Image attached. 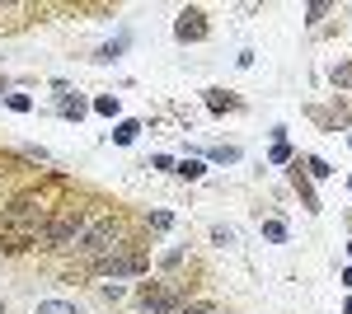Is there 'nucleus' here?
<instances>
[{
    "label": "nucleus",
    "mask_w": 352,
    "mask_h": 314,
    "mask_svg": "<svg viewBox=\"0 0 352 314\" xmlns=\"http://www.w3.org/2000/svg\"><path fill=\"white\" fill-rule=\"evenodd\" d=\"M47 216H52L47 197H43V192H24V197H14V202L5 207L0 230L14 235V239H38V235H43V225H47Z\"/></svg>",
    "instance_id": "f257e3e1"
},
{
    "label": "nucleus",
    "mask_w": 352,
    "mask_h": 314,
    "mask_svg": "<svg viewBox=\"0 0 352 314\" xmlns=\"http://www.w3.org/2000/svg\"><path fill=\"white\" fill-rule=\"evenodd\" d=\"M122 244H127L122 221H118V216H99V221H89V230L76 239V254L89 258V262H99V258H109L113 249H122Z\"/></svg>",
    "instance_id": "f03ea898"
},
{
    "label": "nucleus",
    "mask_w": 352,
    "mask_h": 314,
    "mask_svg": "<svg viewBox=\"0 0 352 314\" xmlns=\"http://www.w3.org/2000/svg\"><path fill=\"white\" fill-rule=\"evenodd\" d=\"M85 230H89V211H85V207H61L52 221L43 225V235H38V239H43L47 249H76V239H80Z\"/></svg>",
    "instance_id": "7ed1b4c3"
},
{
    "label": "nucleus",
    "mask_w": 352,
    "mask_h": 314,
    "mask_svg": "<svg viewBox=\"0 0 352 314\" xmlns=\"http://www.w3.org/2000/svg\"><path fill=\"white\" fill-rule=\"evenodd\" d=\"M94 272H99V277H141V272H151V258H146V254H132V249L122 244V249H113L109 258L94 262Z\"/></svg>",
    "instance_id": "20e7f679"
},
{
    "label": "nucleus",
    "mask_w": 352,
    "mask_h": 314,
    "mask_svg": "<svg viewBox=\"0 0 352 314\" xmlns=\"http://www.w3.org/2000/svg\"><path fill=\"white\" fill-rule=\"evenodd\" d=\"M179 300H184V291L179 287H151V291H141V310L146 314H169V310H179Z\"/></svg>",
    "instance_id": "39448f33"
},
{
    "label": "nucleus",
    "mask_w": 352,
    "mask_h": 314,
    "mask_svg": "<svg viewBox=\"0 0 352 314\" xmlns=\"http://www.w3.org/2000/svg\"><path fill=\"white\" fill-rule=\"evenodd\" d=\"M174 38H179V43H202V38H207V14H202V10H184V14L174 19Z\"/></svg>",
    "instance_id": "423d86ee"
},
{
    "label": "nucleus",
    "mask_w": 352,
    "mask_h": 314,
    "mask_svg": "<svg viewBox=\"0 0 352 314\" xmlns=\"http://www.w3.org/2000/svg\"><path fill=\"white\" fill-rule=\"evenodd\" d=\"M174 174H179V179H188V183H197V179H202V174H207V159H179V164H174Z\"/></svg>",
    "instance_id": "0eeeda50"
},
{
    "label": "nucleus",
    "mask_w": 352,
    "mask_h": 314,
    "mask_svg": "<svg viewBox=\"0 0 352 314\" xmlns=\"http://www.w3.org/2000/svg\"><path fill=\"white\" fill-rule=\"evenodd\" d=\"M212 244H217V249H235V244H240V230H235V225H212Z\"/></svg>",
    "instance_id": "6e6552de"
},
{
    "label": "nucleus",
    "mask_w": 352,
    "mask_h": 314,
    "mask_svg": "<svg viewBox=\"0 0 352 314\" xmlns=\"http://www.w3.org/2000/svg\"><path fill=\"white\" fill-rule=\"evenodd\" d=\"M38 314H85V310H76L71 300H38Z\"/></svg>",
    "instance_id": "1a4fd4ad"
},
{
    "label": "nucleus",
    "mask_w": 352,
    "mask_h": 314,
    "mask_svg": "<svg viewBox=\"0 0 352 314\" xmlns=\"http://www.w3.org/2000/svg\"><path fill=\"white\" fill-rule=\"evenodd\" d=\"M136 131H141V122H118L113 141H118V146H132V141H136Z\"/></svg>",
    "instance_id": "9d476101"
},
{
    "label": "nucleus",
    "mask_w": 352,
    "mask_h": 314,
    "mask_svg": "<svg viewBox=\"0 0 352 314\" xmlns=\"http://www.w3.org/2000/svg\"><path fill=\"white\" fill-rule=\"evenodd\" d=\"M94 113H104V117H118V94H99V99H94Z\"/></svg>",
    "instance_id": "9b49d317"
},
{
    "label": "nucleus",
    "mask_w": 352,
    "mask_h": 314,
    "mask_svg": "<svg viewBox=\"0 0 352 314\" xmlns=\"http://www.w3.org/2000/svg\"><path fill=\"white\" fill-rule=\"evenodd\" d=\"M263 235H268L272 244H287V225H282V221H263Z\"/></svg>",
    "instance_id": "f8f14e48"
},
{
    "label": "nucleus",
    "mask_w": 352,
    "mask_h": 314,
    "mask_svg": "<svg viewBox=\"0 0 352 314\" xmlns=\"http://www.w3.org/2000/svg\"><path fill=\"white\" fill-rule=\"evenodd\" d=\"M305 169H310V179H329V174H333V169H329V164H324L320 155H310V159H305Z\"/></svg>",
    "instance_id": "ddd939ff"
},
{
    "label": "nucleus",
    "mask_w": 352,
    "mask_h": 314,
    "mask_svg": "<svg viewBox=\"0 0 352 314\" xmlns=\"http://www.w3.org/2000/svg\"><path fill=\"white\" fill-rule=\"evenodd\" d=\"M122 47H127V43L118 38V43H109V47H99V52H94V61H118V52H122Z\"/></svg>",
    "instance_id": "4468645a"
},
{
    "label": "nucleus",
    "mask_w": 352,
    "mask_h": 314,
    "mask_svg": "<svg viewBox=\"0 0 352 314\" xmlns=\"http://www.w3.org/2000/svg\"><path fill=\"white\" fill-rule=\"evenodd\" d=\"M5 108H14V113H28V108H33V99H28V94H5Z\"/></svg>",
    "instance_id": "2eb2a0df"
},
{
    "label": "nucleus",
    "mask_w": 352,
    "mask_h": 314,
    "mask_svg": "<svg viewBox=\"0 0 352 314\" xmlns=\"http://www.w3.org/2000/svg\"><path fill=\"white\" fill-rule=\"evenodd\" d=\"M212 159H217V164H235V159H240V150H235V146H217V150H212Z\"/></svg>",
    "instance_id": "dca6fc26"
},
{
    "label": "nucleus",
    "mask_w": 352,
    "mask_h": 314,
    "mask_svg": "<svg viewBox=\"0 0 352 314\" xmlns=\"http://www.w3.org/2000/svg\"><path fill=\"white\" fill-rule=\"evenodd\" d=\"M61 113H66V117H76V122H80V117H85V99H66V104H61Z\"/></svg>",
    "instance_id": "f3484780"
},
{
    "label": "nucleus",
    "mask_w": 352,
    "mask_h": 314,
    "mask_svg": "<svg viewBox=\"0 0 352 314\" xmlns=\"http://www.w3.org/2000/svg\"><path fill=\"white\" fill-rule=\"evenodd\" d=\"M287 159H292V146H287V141H277V146H272V164H287Z\"/></svg>",
    "instance_id": "a211bd4d"
},
{
    "label": "nucleus",
    "mask_w": 352,
    "mask_h": 314,
    "mask_svg": "<svg viewBox=\"0 0 352 314\" xmlns=\"http://www.w3.org/2000/svg\"><path fill=\"white\" fill-rule=\"evenodd\" d=\"M151 225H155V230H169V225H174V216H169V211H151Z\"/></svg>",
    "instance_id": "6ab92c4d"
},
{
    "label": "nucleus",
    "mask_w": 352,
    "mask_h": 314,
    "mask_svg": "<svg viewBox=\"0 0 352 314\" xmlns=\"http://www.w3.org/2000/svg\"><path fill=\"white\" fill-rule=\"evenodd\" d=\"M333 85H352V66H333Z\"/></svg>",
    "instance_id": "aec40b11"
},
{
    "label": "nucleus",
    "mask_w": 352,
    "mask_h": 314,
    "mask_svg": "<svg viewBox=\"0 0 352 314\" xmlns=\"http://www.w3.org/2000/svg\"><path fill=\"white\" fill-rule=\"evenodd\" d=\"M305 14H310V24H315V19H324V14H329V5H324V0H315V5H310Z\"/></svg>",
    "instance_id": "412c9836"
},
{
    "label": "nucleus",
    "mask_w": 352,
    "mask_h": 314,
    "mask_svg": "<svg viewBox=\"0 0 352 314\" xmlns=\"http://www.w3.org/2000/svg\"><path fill=\"white\" fill-rule=\"evenodd\" d=\"M343 287H352V267H348V272H343Z\"/></svg>",
    "instance_id": "4be33fe9"
},
{
    "label": "nucleus",
    "mask_w": 352,
    "mask_h": 314,
    "mask_svg": "<svg viewBox=\"0 0 352 314\" xmlns=\"http://www.w3.org/2000/svg\"><path fill=\"white\" fill-rule=\"evenodd\" d=\"M343 314H352V295H348V305H343Z\"/></svg>",
    "instance_id": "5701e85b"
},
{
    "label": "nucleus",
    "mask_w": 352,
    "mask_h": 314,
    "mask_svg": "<svg viewBox=\"0 0 352 314\" xmlns=\"http://www.w3.org/2000/svg\"><path fill=\"white\" fill-rule=\"evenodd\" d=\"M188 314H212V310H188Z\"/></svg>",
    "instance_id": "b1692460"
},
{
    "label": "nucleus",
    "mask_w": 352,
    "mask_h": 314,
    "mask_svg": "<svg viewBox=\"0 0 352 314\" xmlns=\"http://www.w3.org/2000/svg\"><path fill=\"white\" fill-rule=\"evenodd\" d=\"M348 258H352V239H348Z\"/></svg>",
    "instance_id": "393cba45"
},
{
    "label": "nucleus",
    "mask_w": 352,
    "mask_h": 314,
    "mask_svg": "<svg viewBox=\"0 0 352 314\" xmlns=\"http://www.w3.org/2000/svg\"><path fill=\"white\" fill-rule=\"evenodd\" d=\"M0 314H5V300H0Z\"/></svg>",
    "instance_id": "a878e982"
},
{
    "label": "nucleus",
    "mask_w": 352,
    "mask_h": 314,
    "mask_svg": "<svg viewBox=\"0 0 352 314\" xmlns=\"http://www.w3.org/2000/svg\"><path fill=\"white\" fill-rule=\"evenodd\" d=\"M348 141H352V136H348Z\"/></svg>",
    "instance_id": "bb28decb"
}]
</instances>
